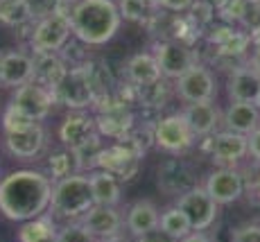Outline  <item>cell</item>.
Wrapping results in <instances>:
<instances>
[{
	"label": "cell",
	"instance_id": "f6af8a7d",
	"mask_svg": "<svg viewBox=\"0 0 260 242\" xmlns=\"http://www.w3.org/2000/svg\"><path fill=\"white\" fill-rule=\"evenodd\" d=\"M249 41H251L253 52H260V27L253 29V32H249Z\"/></svg>",
	"mask_w": 260,
	"mask_h": 242
},
{
	"label": "cell",
	"instance_id": "ee69618b",
	"mask_svg": "<svg viewBox=\"0 0 260 242\" xmlns=\"http://www.w3.org/2000/svg\"><path fill=\"white\" fill-rule=\"evenodd\" d=\"M247 66L260 77V52H251V57L247 59Z\"/></svg>",
	"mask_w": 260,
	"mask_h": 242
},
{
	"label": "cell",
	"instance_id": "60d3db41",
	"mask_svg": "<svg viewBox=\"0 0 260 242\" xmlns=\"http://www.w3.org/2000/svg\"><path fill=\"white\" fill-rule=\"evenodd\" d=\"M136 242H177V240L170 238L168 233H163L161 229H154V231H147V233L138 235Z\"/></svg>",
	"mask_w": 260,
	"mask_h": 242
},
{
	"label": "cell",
	"instance_id": "8d00e7d4",
	"mask_svg": "<svg viewBox=\"0 0 260 242\" xmlns=\"http://www.w3.org/2000/svg\"><path fill=\"white\" fill-rule=\"evenodd\" d=\"M244 3H247V0H226V5L217 12V16L226 25L240 23L242 21V14H244Z\"/></svg>",
	"mask_w": 260,
	"mask_h": 242
},
{
	"label": "cell",
	"instance_id": "d6a6232c",
	"mask_svg": "<svg viewBox=\"0 0 260 242\" xmlns=\"http://www.w3.org/2000/svg\"><path fill=\"white\" fill-rule=\"evenodd\" d=\"M102 140H100V134H95L93 138H88L84 145L75 147L73 152L77 156V163H79V172L82 170H95L98 168V156L102 152Z\"/></svg>",
	"mask_w": 260,
	"mask_h": 242
},
{
	"label": "cell",
	"instance_id": "c3c4849f",
	"mask_svg": "<svg viewBox=\"0 0 260 242\" xmlns=\"http://www.w3.org/2000/svg\"><path fill=\"white\" fill-rule=\"evenodd\" d=\"M253 104H256L258 111H260V88H258V95H256V100H253Z\"/></svg>",
	"mask_w": 260,
	"mask_h": 242
},
{
	"label": "cell",
	"instance_id": "603a6c76",
	"mask_svg": "<svg viewBox=\"0 0 260 242\" xmlns=\"http://www.w3.org/2000/svg\"><path fill=\"white\" fill-rule=\"evenodd\" d=\"M158 220H161V213H158L156 204L149 199H141L129 208L127 222H124V224H127L129 233L138 238V235L147 233V231L158 229Z\"/></svg>",
	"mask_w": 260,
	"mask_h": 242
},
{
	"label": "cell",
	"instance_id": "9c48e42d",
	"mask_svg": "<svg viewBox=\"0 0 260 242\" xmlns=\"http://www.w3.org/2000/svg\"><path fill=\"white\" fill-rule=\"evenodd\" d=\"M177 206L186 213L192 231H206L208 226H213L215 218H217V204L206 193L204 186H194L188 193H183L179 197Z\"/></svg>",
	"mask_w": 260,
	"mask_h": 242
},
{
	"label": "cell",
	"instance_id": "7bdbcfd3",
	"mask_svg": "<svg viewBox=\"0 0 260 242\" xmlns=\"http://www.w3.org/2000/svg\"><path fill=\"white\" fill-rule=\"evenodd\" d=\"M179 242H215L211 235H206L204 231H192V233H188L183 240H179Z\"/></svg>",
	"mask_w": 260,
	"mask_h": 242
},
{
	"label": "cell",
	"instance_id": "1f68e13d",
	"mask_svg": "<svg viewBox=\"0 0 260 242\" xmlns=\"http://www.w3.org/2000/svg\"><path fill=\"white\" fill-rule=\"evenodd\" d=\"M120 18L132 23H147L152 18V5L147 0H118Z\"/></svg>",
	"mask_w": 260,
	"mask_h": 242
},
{
	"label": "cell",
	"instance_id": "9a60e30c",
	"mask_svg": "<svg viewBox=\"0 0 260 242\" xmlns=\"http://www.w3.org/2000/svg\"><path fill=\"white\" fill-rule=\"evenodd\" d=\"M204 188H206V193L211 195L217 206L233 204L244 193V176L236 168H219L208 176Z\"/></svg>",
	"mask_w": 260,
	"mask_h": 242
},
{
	"label": "cell",
	"instance_id": "52a82bcc",
	"mask_svg": "<svg viewBox=\"0 0 260 242\" xmlns=\"http://www.w3.org/2000/svg\"><path fill=\"white\" fill-rule=\"evenodd\" d=\"M194 136L188 129L186 120L181 113H172L166 118H158L154 123V143L161 149L172 154H181L192 147Z\"/></svg>",
	"mask_w": 260,
	"mask_h": 242
},
{
	"label": "cell",
	"instance_id": "8992f818",
	"mask_svg": "<svg viewBox=\"0 0 260 242\" xmlns=\"http://www.w3.org/2000/svg\"><path fill=\"white\" fill-rule=\"evenodd\" d=\"M141 159L143 154H138L132 145L124 143V140H118L116 145L102 147V152L98 156V170H107L122 184V181H132L138 174Z\"/></svg>",
	"mask_w": 260,
	"mask_h": 242
},
{
	"label": "cell",
	"instance_id": "7a4b0ae2",
	"mask_svg": "<svg viewBox=\"0 0 260 242\" xmlns=\"http://www.w3.org/2000/svg\"><path fill=\"white\" fill-rule=\"evenodd\" d=\"M71 29L84 45H104L120 29V12L113 0H77L68 14Z\"/></svg>",
	"mask_w": 260,
	"mask_h": 242
},
{
	"label": "cell",
	"instance_id": "e0dca14e",
	"mask_svg": "<svg viewBox=\"0 0 260 242\" xmlns=\"http://www.w3.org/2000/svg\"><path fill=\"white\" fill-rule=\"evenodd\" d=\"M43 145H46V132L39 123L18 129V132L5 134V147L16 159H34L43 149Z\"/></svg>",
	"mask_w": 260,
	"mask_h": 242
},
{
	"label": "cell",
	"instance_id": "4dcf8cb0",
	"mask_svg": "<svg viewBox=\"0 0 260 242\" xmlns=\"http://www.w3.org/2000/svg\"><path fill=\"white\" fill-rule=\"evenodd\" d=\"M48 170L50 176L54 181L59 179H66V176L79 174V163H77V156H75L73 149H59V152H52L48 159Z\"/></svg>",
	"mask_w": 260,
	"mask_h": 242
},
{
	"label": "cell",
	"instance_id": "cb8c5ba5",
	"mask_svg": "<svg viewBox=\"0 0 260 242\" xmlns=\"http://www.w3.org/2000/svg\"><path fill=\"white\" fill-rule=\"evenodd\" d=\"M260 88V77L249 66L233 70L229 77V98L231 102H253Z\"/></svg>",
	"mask_w": 260,
	"mask_h": 242
},
{
	"label": "cell",
	"instance_id": "f546056e",
	"mask_svg": "<svg viewBox=\"0 0 260 242\" xmlns=\"http://www.w3.org/2000/svg\"><path fill=\"white\" fill-rule=\"evenodd\" d=\"M136 95H138V104L143 109H163L170 98V86L163 79H156V82L145 84V86H136Z\"/></svg>",
	"mask_w": 260,
	"mask_h": 242
},
{
	"label": "cell",
	"instance_id": "ffe728a7",
	"mask_svg": "<svg viewBox=\"0 0 260 242\" xmlns=\"http://www.w3.org/2000/svg\"><path fill=\"white\" fill-rule=\"evenodd\" d=\"M181 115L194 138L197 136H211L219 123V111L213 102H190L181 111Z\"/></svg>",
	"mask_w": 260,
	"mask_h": 242
},
{
	"label": "cell",
	"instance_id": "b9f144b4",
	"mask_svg": "<svg viewBox=\"0 0 260 242\" xmlns=\"http://www.w3.org/2000/svg\"><path fill=\"white\" fill-rule=\"evenodd\" d=\"M247 147H249V154L256 161H260V127H256L247 136Z\"/></svg>",
	"mask_w": 260,
	"mask_h": 242
},
{
	"label": "cell",
	"instance_id": "8fae6325",
	"mask_svg": "<svg viewBox=\"0 0 260 242\" xmlns=\"http://www.w3.org/2000/svg\"><path fill=\"white\" fill-rule=\"evenodd\" d=\"M204 149L211 154L215 163L222 168H233L238 161H242L249 154L247 147V136L236 134V132H219L215 136H204Z\"/></svg>",
	"mask_w": 260,
	"mask_h": 242
},
{
	"label": "cell",
	"instance_id": "277c9868",
	"mask_svg": "<svg viewBox=\"0 0 260 242\" xmlns=\"http://www.w3.org/2000/svg\"><path fill=\"white\" fill-rule=\"evenodd\" d=\"M73 29L68 14L52 12L43 16L41 21L34 25L32 37H29V48L37 52H59L63 45L68 43Z\"/></svg>",
	"mask_w": 260,
	"mask_h": 242
},
{
	"label": "cell",
	"instance_id": "681fc988",
	"mask_svg": "<svg viewBox=\"0 0 260 242\" xmlns=\"http://www.w3.org/2000/svg\"><path fill=\"white\" fill-rule=\"evenodd\" d=\"M95 242H109V240H95Z\"/></svg>",
	"mask_w": 260,
	"mask_h": 242
},
{
	"label": "cell",
	"instance_id": "6da1fadb",
	"mask_svg": "<svg viewBox=\"0 0 260 242\" xmlns=\"http://www.w3.org/2000/svg\"><path fill=\"white\" fill-rule=\"evenodd\" d=\"M52 181L34 170H18L0 181V213L7 220L27 222L50 208Z\"/></svg>",
	"mask_w": 260,
	"mask_h": 242
},
{
	"label": "cell",
	"instance_id": "4fadbf2b",
	"mask_svg": "<svg viewBox=\"0 0 260 242\" xmlns=\"http://www.w3.org/2000/svg\"><path fill=\"white\" fill-rule=\"evenodd\" d=\"M12 104L18 111H23L29 120L39 123V120L50 115L52 104H54V95H52V90H48L46 86H41V84L27 82L16 88V93H14V98H12Z\"/></svg>",
	"mask_w": 260,
	"mask_h": 242
},
{
	"label": "cell",
	"instance_id": "ac0fdd59",
	"mask_svg": "<svg viewBox=\"0 0 260 242\" xmlns=\"http://www.w3.org/2000/svg\"><path fill=\"white\" fill-rule=\"evenodd\" d=\"M34 77V59L25 52L0 54V84L3 86H23Z\"/></svg>",
	"mask_w": 260,
	"mask_h": 242
},
{
	"label": "cell",
	"instance_id": "30bf717a",
	"mask_svg": "<svg viewBox=\"0 0 260 242\" xmlns=\"http://www.w3.org/2000/svg\"><path fill=\"white\" fill-rule=\"evenodd\" d=\"M52 95H54V102H61L71 109L91 107L93 104V88H91V84H88L84 64L77 68H68V73L63 75L59 86L52 90Z\"/></svg>",
	"mask_w": 260,
	"mask_h": 242
},
{
	"label": "cell",
	"instance_id": "bcb514c9",
	"mask_svg": "<svg viewBox=\"0 0 260 242\" xmlns=\"http://www.w3.org/2000/svg\"><path fill=\"white\" fill-rule=\"evenodd\" d=\"M204 3H206V5H211V7L215 9V12H219V9H222L224 5H226V0H204Z\"/></svg>",
	"mask_w": 260,
	"mask_h": 242
},
{
	"label": "cell",
	"instance_id": "f35d334b",
	"mask_svg": "<svg viewBox=\"0 0 260 242\" xmlns=\"http://www.w3.org/2000/svg\"><path fill=\"white\" fill-rule=\"evenodd\" d=\"M240 23L247 27V32H253L260 27V0H247L244 3V14Z\"/></svg>",
	"mask_w": 260,
	"mask_h": 242
},
{
	"label": "cell",
	"instance_id": "f1b7e54d",
	"mask_svg": "<svg viewBox=\"0 0 260 242\" xmlns=\"http://www.w3.org/2000/svg\"><path fill=\"white\" fill-rule=\"evenodd\" d=\"M158 229H161L163 233H168L170 238H174L177 242L183 240L188 233H192V226H190L186 213H183L179 206H170L168 210H163L161 220H158Z\"/></svg>",
	"mask_w": 260,
	"mask_h": 242
},
{
	"label": "cell",
	"instance_id": "44dd1931",
	"mask_svg": "<svg viewBox=\"0 0 260 242\" xmlns=\"http://www.w3.org/2000/svg\"><path fill=\"white\" fill-rule=\"evenodd\" d=\"M95 134H98V129H95V118L88 113H82V111L71 113L63 120L61 129H59V138H61V143L66 145L68 149H75V147H79V145H84L88 138H93Z\"/></svg>",
	"mask_w": 260,
	"mask_h": 242
},
{
	"label": "cell",
	"instance_id": "7402d4cb",
	"mask_svg": "<svg viewBox=\"0 0 260 242\" xmlns=\"http://www.w3.org/2000/svg\"><path fill=\"white\" fill-rule=\"evenodd\" d=\"M224 125L229 132L249 136L256 127H260V111L253 102H231L224 113Z\"/></svg>",
	"mask_w": 260,
	"mask_h": 242
},
{
	"label": "cell",
	"instance_id": "d590c367",
	"mask_svg": "<svg viewBox=\"0 0 260 242\" xmlns=\"http://www.w3.org/2000/svg\"><path fill=\"white\" fill-rule=\"evenodd\" d=\"M57 242H95V238L84 229L82 222H71V224L59 229Z\"/></svg>",
	"mask_w": 260,
	"mask_h": 242
},
{
	"label": "cell",
	"instance_id": "5bb4252c",
	"mask_svg": "<svg viewBox=\"0 0 260 242\" xmlns=\"http://www.w3.org/2000/svg\"><path fill=\"white\" fill-rule=\"evenodd\" d=\"M156 184L166 195L181 197L183 193H188L190 188L197 186V176H194V170L190 168L186 161L168 159V161H163V163L158 165Z\"/></svg>",
	"mask_w": 260,
	"mask_h": 242
},
{
	"label": "cell",
	"instance_id": "484cf974",
	"mask_svg": "<svg viewBox=\"0 0 260 242\" xmlns=\"http://www.w3.org/2000/svg\"><path fill=\"white\" fill-rule=\"evenodd\" d=\"M59 226L52 215H39L34 220H27L18 229V242H57Z\"/></svg>",
	"mask_w": 260,
	"mask_h": 242
},
{
	"label": "cell",
	"instance_id": "ab89813d",
	"mask_svg": "<svg viewBox=\"0 0 260 242\" xmlns=\"http://www.w3.org/2000/svg\"><path fill=\"white\" fill-rule=\"evenodd\" d=\"M194 0H154L152 7H161V9H168V12H186L190 9V5H192Z\"/></svg>",
	"mask_w": 260,
	"mask_h": 242
},
{
	"label": "cell",
	"instance_id": "7c38bea8",
	"mask_svg": "<svg viewBox=\"0 0 260 242\" xmlns=\"http://www.w3.org/2000/svg\"><path fill=\"white\" fill-rule=\"evenodd\" d=\"M177 93L186 102H213L217 95V86H215L213 73L202 64H194L188 68L181 77L177 79Z\"/></svg>",
	"mask_w": 260,
	"mask_h": 242
},
{
	"label": "cell",
	"instance_id": "74e56055",
	"mask_svg": "<svg viewBox=\"0 0 260 242\" xmlns=\"http://www.w3.org/2000/svg\"><path fill=\"white\" fill-rule=\"evenodd\" d=\"M231 242H260V222H247L233 229Z\"/></svg>",
	"mask_w": 260,
	"mask_h": 242
},
{
	"label": "cell",
	"instance_id": "3957f363",
	"mask_svg": "<svg viewBox=\"0 0 260 242\" xmlns=\"http://www.w3.org/2000/svg\"><path fill=\"white\" fill-rule=\"evenodd\" d=\"M95 206L91 181L84 174H73L66 179H59L52 184V197L50 208L54 218L63 220H82Z\"/></svg>",
	"mask_w": 260,
	"mask_h": 242
},
{
	"label": "cell",
	"instance_id": "4316f807",
	"mask_svg": "<svg viewBox=\"0 0 260 242\" xmlns=\"http://www.w3.org/2000/svg\"><path fill=\"white\" fill-rule=\"evenodd\" d=\"M127 77L136 86H145L156 79H161V68H158L154 54L149 52H138L127 62Z\"/></svg>",
	"mask_w": 260,
	"mask_h": 242
},
{
	"label": "cell",
	"instance_id": "2e32d148",
	"mask_svg": "<svg viewBox=\"0 0 260 242\" xmlns=\"http://www.w3.org/2000/svg\"><path fill=\"white\" fill-rule=\"evenodd\" d=\"M82 224L95 240H111L120 235L122 218L116 210V206H93L82 218Z\"/></svg>",
	"mask_w": 260,
	"mask_h": 242
},
{
	"label": "cell",
	"instance_id": "5b68a950",
	"mask_svg": "<svg viewBox=\"0 0 260 242\" xmlns=\"http://www.w3.org/2000/svg\"><path fill=\"white\" fill-rule=\"evenodd\" d=\"M95 107H98V115H95V129H98L100 136L122 140L124 136L134 129V125H136L134 111L129 109L124 102H120L118 95L109 98L107 102L95 104Z\"/></svg>",
	"mask_w": 260,
	"mask_h": 242
},
{
	"label": "cell",
	"instance_id": "83f0119b",
	"mask_svg": "<svg viewBox=\"0 0 260 242\" xmlns=\"http://www.w3.org/2000/svg\"><path fill=\"white\" fill-rule=\"evenodd\" d=\"M34 18L29 0H0V23L9 27H21Z\"/></svg>",
	"mask_w": 260,
	"mask_h": 242
},
{
	"label": "cell",
	"instance_id": "e575fe53",
	"mask_svg": "<svg viewBox=\"0 0 260 242\" xmlns=\"http://www.w3.org/2000/svg\"><path fill=\"white\" fill-rule=\"evenodd\" d=\"M29 125H34V120H29L27 115H25L23 111H18L14 104H9V107L5 109V113H3V129H5V134L18 132V129H25V127H29Z\"/></svg>",
	"mask_w": 260,
	"mask_h": 242
},
{
	"label": "cell",
	"instance_id": "d4e9b609",
	"mask_svg": "<svg viewBox=\"0 0 260 242\" xmlns=\"http://www.w3.org/2000/svg\"><path fill=\"white\" fill-rule=\"evenodd\" d=\"M95 206H116L120 201V181L107 170H95L88 174Z\"/></svg>",
	"mask_w": 260,
	"mask_h": 242
},
{
	"label": "cell",
	"instance_id": "d6986e66",
	"mask_svg": "<svg viewBox=\"0 0 260 242\" xmlns=\"http://www.w3.org/2000/svg\"><path fill=\"white\" fill-rule=\"evenodd\" d=\"M34 77L32 82L41 84L48 90H54L63 75L68 73V66L57 52H37L34 54Z\"/></svg>",
	"mask_w": 260,
	"mask_h": 242
},
{
	"label": "cell",
	"instance_id": "7dc6e473",
	"mask_svg": "<svg viewBox=\"0 0 260 242\" xmlns=\"http://www.w3.org/2000/svg\"><path fill=\"white\" fill-rule=\"evenodd\" d=\"M253 190H256V197L260 199V176L256 179V186H253Z\"/></svg>",
	"mask_w": 260,
	"mask_h": 242
},
{
	"label": "cell",
	"instance_id": "ba28073f",
	"mask_svg": "<svg viewBox=\"0 0 260 242\" xmlns=\"http://www.w3.org/2000/svg\"><path fill=\"white\" fill-rule=\"evenodd\" d=\"M154 59H156L158 68H161V75H166L170 79H179L188 68H192L194 64H197L194 50L190 48L188 43L174 41V39L156 43Z\"/></svg>",
	"mask_w": 260,
	"mask_h": 242
},
{
	"label": "cell",
	"instance_id": "836d02e7",
	"mask_svg": "<svg viewBox=\"0 0 260 242\" xmlns=\"http://www.w3.org/2000/svg\"><path fill=\"white\" fill-rule=\"evenodd\" d=\"M249 45H251V41H249V32H240V29H236L226 41H222L217 45L215 54H219V57H247Z\"/></svg>",
	"mask_w": 260,
	"mask_h": 242
}]
</instances>
